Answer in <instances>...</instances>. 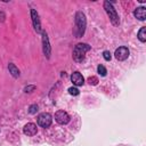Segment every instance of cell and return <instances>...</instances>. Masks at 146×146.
<instances>
[{
    "mask_svg": "<svg viewBox=\"0 0 146 146\" xmlns=\"http://www.w3.org/2000/svg\"><path fill=\"white\" fill-rule=\"evenodd\" d=\"M88 50H90V46H88L87 43H78L73 49V59L78 63L82 62Z\"/></svg>",
    "mask_w": 146,
    "mask_h": 146,
    "instance_id": "cell-2",
    "label": "cell"
},
{
    "mask_svg": "<svg viewBox=\"0 0 146 146\" xmlns=\"http://www.w3.org/2000/svg\"><path fill=\"white\" fill-rule=\"evenodd\" d=\"M68 92H70L71 95H73V96H76V95H79V90H78L76 88H74V87H71V88H68Z\"/></svg>",
    "mask_w": 146,
    "mask_h": 146,
    "instance_id": "cell-17",
    "label": "cell"
},
{
    "mask_svg": "<svg viewBox=\"0 0 146 146\" xmlns=\"http://www.w3.org/2000/svg\"><path fill=\"white\" fill-rule=\"evenodd\" d=\"M103 56H104V59H105V60H111V58H112L111 52L107 51V50H105V51L103 52Z\"/></svg>",
    "mask_w": 146,
    "mask_h": 146,
    "instance_id": "cell-18",
    "label": "cell"
},
{
    "mask_svg": "<svg viewBox=\"0 0 146 146\" xmlns=\"http://www.w3.org/2000/svg\"><path fill=\"white\" fill-rule=\"evenodd\" d=\"M138 39L141 41V42H145L146 41V27H141L138 32Z\"/></svg>",
    "mask_w": 146,
    "mask_h": 146,
    "instance_id": "cell-13",
    "label": "cell"
},
{
    "mask_svg": "<svg viewBox=\"0 0 146 146\" xmlns=\"http://www.w3.org/2000/svg\"><path fill=\"white\" fill-rule=\"evenodd\" d=\"M55 120L57 123L59 124H66L68 121H70V116L66 112L64 111H57L56 114H55Z\"/></svg>",
    "mask_w": 146,
    "mask_h": 146,
    "instance_id": "cell-6",
    "label": "cell"
},
{
    "mask_svg": "<svg viewBox=\"0 0 146 146\" xmlns=\"http://www.w3.org/2000/svg\"><path fill=\"white\" fill-rule=\"evenodd\" d=\"M31 16H32V21H33V26L35 29L36 32H41V24H40V19H39V15L34 9H31Z\"/></svg>",
    "mask_w": 146,
    "mask_h": 146,
    "instance_id": "cell-7",
    "label": "cell"
},
{
    "mask_svg": "<svg viewBox=\"0 0 146 146\" xmlns=\"http://www.w3.org/2000/svg\"><path fill=\"white\" fill-rule=\"evenodd\" d=\"M135 16L138 18V19H140V21H144L145 18H146V9L144 8V7H138L136 10H135Z\"/></svg>",
    "mask_w": 146,
    "mask_h": 146,
    "instance_id": "cell-11",
    "label": "cell"
},
{
    "mask_svg": "<svg viewBox=\"0 0 146 146\" xmlns=\"http://www.w3.org/2000/svg\"><path fill=\"white\" fill-rule=\"evenodd\" d=\"M115 58L117 60H124L129 57V49L127 47H119L115 50Z\"/></svg>",
    "mask_w": 146,
    "mask_h": 146,
    "instance_id": "cell-5",
    "label": "cell"
},
{
    "mask_svg": "<svg viewBox=\"0 0 146 146\" xmlns=\"http://www.w3.org/2000/svg\"><path fill=\"white\" fill-rule=\"evenodd\" d=\"M36 131H38V129L34 123H27L24 127V133L27 136H34L36 133Z\"/></svg>",
    "mask_w": 146,
    "mask_h": 146,
    "instance_id": "cell-9",
    "label": "cell"
},
{
    "mask_svg": "<svg viewBox=\"0 0 146 146\" xmlns=\"http://www.w3.org/2000/svg\"><path fill=\"white\" fill-rule=\"evenodd\" d=\"M88 82H89L90 84H94V86H95V84L98 83V79H97L96 76H90V78L88 79Z\"/></svg>",
    "mask_w": 146,
    "mask_h": 146,
    "instance_id": "cell-16",
    "label": "cell"
},
{
    "mask_svg": "<svg viewBox=\"0 0 146 146\" xmlns=\"http://www.w3.org/2000/svg\"><path fill=\"white\" fill-rule=\"evenodd\" d=\"M86 24H87V21H86L84 14L81 11H78L75 15V29H74V34L76 38H80L84 33Z\"/></svg>",
    "mask_w": 146,
    "mask_h": 146,
    "instance_id": "cell-1",
    "label": "cell"
},
{
    "mask_svg": "<svg viewBox=\"0 0 146 146\" xmlns=\"http://www.w3.org/2000/svg\"><path fill=\"white\" fill-rule=\"evenodd\" d=\"M104 9L106 10V13H107V15H108V17H110L112 24L115 25V26L119 25V23H120V21H119V15H117L116 10L114 9L113 5H112L111 2H108V1H105V2H104Z\"/></svg>",
    "mask_w": 146,
    "mask_h": 146,
    "instance_id": "cell-3",
    "label": "cell"
},
{
    "mask_svg": "<svg viewBox=\"0 0 146 146\" xmlns=\"http://www.w3.org/2000/svg\"><path fill=\"white\" fill-rule=\"evenodd\" d=\"M97 70H98L99 74H100V75H103V76H105V75H106V73H107V72H106V68H105L103 65H99Z\"/></svg>",
    "mask_w": 146,
    "mask_h": 146,
    "instance_id": "cell-14",
    "label": "cell"
},
{
    "mask_svg": "<svg viewBox=\"0 0 146 146\" xmlns=\"http://www.w3.org/2000/svg\"><path fill=\"white\" fill-rule=\"evenodd\" d=\"M35 89V87L34 86H30V87H26L24 90H25V92H32L31 90H34Z\"/></svg>",
    "mask_w": 146,
    "mask_h": 146,
    "instance_id": "cell-19",
    "label": "cell"
},
{
    "mask_svg": "<svg viewBox=\"0 0 146 146\" xmlns=\"http://www.w3.org/2000/svg\"><path fill=\"white\" fill-rule=\"evenodd\" d=\"M71 80H72L73 84H75V86H82L84 82V79L80 72H73L71 75Z\"/></svg>",
    "mask_w": 146,
    "mask_h": 146,
    "instance_id": "cell-8",
    "label": "cell"
},
{
    "mask_svg": "<svg viewBox=\"0 0 146 146\" xmlns=\"http://www.w3.org/2000/svg\"><path fill=\"white\" fill-rule=\"evenodd\" d=\"M8 68H9V72L11 73V75H13L14 78H18V76H19V71H18V68L15 66V64L10 63V64L8 65Z\"/></svg>",
    "mask_w": 146,
    "mask_h": 146,
    "instance_id": "cell-12",
    "label": "cell"
},
{
    "mask_svg": "<svg viewBox=\"0 0 146 146\" xmlns=\"http://www.w3.org/2000/svg\"><path fill=\"white\" fill-rule=\"evenodd\" d=\"M42 42H43V52H44V55L49 58V56H50V47H49L48 36H47L46 33H43V35H42Z\"/></svg>",
    "mask_w": 146,
    "mask_h": 146,
    "instance_id": "cell-10",
    "label": "cell"
},
{
    "mask_svg": "<svg viewBox=\"0 0 146 146\" xmlns=\"http://www.w3.org/2000/svg\"><path fill=\"white\" fill-rule=\"evenodd\" d=\"M51 121H52V119H51V115L49 113H41L38 116V123L42 128H48L51 124Z\"/></svg>",
    "mask_w": 146,
    "mask_h": 146,
    "instance_id": "cell-4",
    "label": "cell"
},
{
    "mask_svg": "<svg viewBox=\"0 0 146 146\" xmlns=\"http://www.w3.org/2000/svg\"><path fill=\"white\" fill-rule=\"evenodd\" d=\"M29 112H30L31 114H35V113L38 112V105H35V104L31 105V106H30V110H29Z\"/></svg>",
    "mask_w": 146,
    "mask_h": 146,
    "instance_id": "cell-15",
    "label": "cell"
}]
</instances>
